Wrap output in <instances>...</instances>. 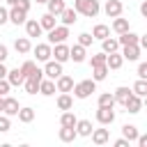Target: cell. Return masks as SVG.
Returning a JSON list of instances; mask_svg holds the SVG:
<instances>
[{
	"label": "cell",
	"instance_id": "obj_39",
	"mask_svg": "<svg viewBox=\"0 0 147 147\" xmlns=\"http://www.w3.org/2000/svg\"><path fill=\"white\" fill-rule=\"evenodd\" d=\"M92 41H94V37H92L90 32H80V34H78V44H80V46L87 48V46H92Z\"/></svg>",
	"mask_w": 147,
	"mask_h": 147
},
{
	"label": "cell",
	"instance_id": "obj_35",
	"mask_svg": "<svg viewBox=\"0 0 147 147\" xmlns=\"http://www.w3.org/2000/svg\"><path fill=\"white\" fill-rule=\"evenodd\" d=\"M76 115L71 113V110H62V115H60V126H76Z\"/></svg>",
	"mask_w": 147,
	"mask_h": 147
},
{
	"label": "cell",
	"instance_id": "obj_32",
	"mask_svg": "<svg viewBox=\"0 0 147 147\" xmlns=\"http://www.w3.org/2000/svg\"><path fill=\"white\" fill-rule=\"evenodd\" d=\"M108 71H110V69H108L106 64H96V67H92V80H96V83H99V80H106Z\"/></svg>",
	"mask_w": 147,
	"mask_h": 147
},
{
	"label": "cell",
	"instance_id": "obj_15",
	"mask_svg": "<svg viewBox=\"0 0 147 147\" xmlns=\"http://www.w3.org/2000/svg\"><path fill=\"white\" fill-rule=\"evenodd\" d=\"M23 25H25V34H28V37H41V32H44L37 18H25Z\"/></svg>",
	"mask_w": 147,
	"mask_h": 147
},
{
	"label": "cell",
	"instance_id": "obj_41",
	"mask_svg": "<svg viewBox=\"0 0 147 147\" xmlns=\"http://www.w3.org/2000/svg\"><path fill=\"white\" fill-rule=\"evenodd\" d=\"M90 64H92V67H96V64H106V53L101 51V53H96V55H92V60H90Z\"/></svg>",
	"mask_w": 147,
	"mask_h": 147
},
{
	"label": "cell",
	"instance_id": "obj_18",
	"mask_svg": "<svg viewBox=\"0 0 147 147\" xmlns=\"http://www.w3.org/2000/svg\"><path fill=\"white\" fill-rule=\"evenodd\" d=\"M57 138H60L62 142H74V140L78 138V133H76V126H60V131H57Z\"/></svg>",
	"mask_w": 147,
	"mask_h": 147
},
{
	"label": "cell",
	"instance_id": "obj_11",
	"mask_svg": "<svg viewBox=\"0 0 147 147\" xmlns=\"http://www.w3.org/2000/svg\"><path fill=\"white\" fill-rule=\"evenodd\" d=\"M122 57H124V60H129V62H136V60H140V46H138V44L122 46Z\"/></svg>",
	"mask_w": 147,
	"mask_h": 147
},
{
	"label": "cell",
	"instance_id": "obj_4",
	"mask_svg": "<svg viewBox=\"0 0 147 147\" xmlns=\"http://www.w3.org/2000/svg\"><path fill=\"white\" fill-rule=\"evenodd\" d=\"M67 37H69V25H55L53 30H48V44L51 46L67 41Z\"/></svg>",
	"mask_w": 147,
	"mask_h": 147
},
{
	"label": "cell",
	"instance_id": "obj_50",
	"mask_svg": "<svg viewBox=\"0 0 147 147\" xmlns=\"http://www.w3.org/2000/svg\"><path fill=\"white\" fill-rule=\"evenodd\" d=\"M5 2H7L9 7H14V5H16V0H5Z\"/></svg>",
	"mask_w": 147,
	"mask_h": 147
},
{
	"label": "cell",
	"instance_id": "obj_20",
	"mask_svg": "<svg viewBox=\"0 0 147 147\" xmlns=\"http://www.w3.org/2000/svg\"><path fill=\"white\" fill-rule=\"evenodd\" d=\"M124 64V57H122V53L119 51H115V53H108L106 55V67L108 69H119Z\"/></svg>",
	"mask_w": 147,
	"mask_h": 147
},
{
	"label": "cell",
	"instance_id": "obj_25",
	"mask_svg": "<svg viewBox=\"0 0 147 147\" xmlns=\"http://www.w3.org/2000/svg\"><path fill=\"white\" fill-rule=\"evenodd\" d=\"M14 48H16V53H30L32 51V44H30V37H18L16 41H14Z\"/></svg>",
	"mask_w": 147,
	"mask_h": 147
},
{
	"label": "cell",
	"instance_id": "obj_37",
	"mask_svg": "<svg viewBox=\"0 0 147 147\" xmlns=\"http://www.w3.org/2000/svg\"><path fill=\"white\" fill-rule=\"evenodd\" d=\"M96 103H99V106H108V108H115V96H113L110 92H103V94H99Z\"/></svg>",
	"mask_w": 147,
	"mask_h": 147
},
{
	"label": "cell",
	"instance_id": "obj_6",
	"mask_svg": "<svg viewBox=\"0 0 147 147\" xmlns=\"http://www.w3.org/2000/svg\"><path fill=\"white\" fill-rule=\"evenodd\" d=\"M96 122L103 124V126L113 124V122H115V110L108 108V106H99V108H96Z\"/></svg>",
	"mask_w": 147,
	"mask_h": 147
},
{
	"label": "cell",
	"instance_id": "obj_36",
	"mask_svg": "<svg viewBox=\"0 0 147 147\" xmlns=\"http://www.w3.org/2000/svg\"><path fill=\"white\" fill-rule=\"evenodd\" d=\"M131 92H133V94H138V96H145V94H147V78H138V80L133 83Z\"/></svg>",
	"mask_w": 147,
	"mask_h": 147
},
{
	"label": "cell",
	"instance_id": "obj_43",
	"mask_svg": "<svg viewBox=\"0 0 147 147\" xmlns=\"http://www.w3.org/2000/svg\"><path fill=\"white\" fill-rule=\"evenodd\" d=\"M136 74H138V78H147V62H140Z\"/></svg>",
	"mask_w": 147,
	"mask_h": 147
},
{
	"label": "cell",
	"instance_id": "obj_21",
	"mask_svg": "<svg viewBox=\"0 0 147 147\" xmlns=\"http://www.w3.org/2000/svg\"><path fill=\"white\" fill-rule=\"evenodd\" d=\"M57 90H55V80H51V78H41V83H39V94H44V96H53Z\"/></svg>",
	"mask_w": 147,
	"mask_h": 147
},
{
	"label": "cell",
	"instance_id": "obj_14",
	"mask_svg": "<svg viewBox=\"0 0 147 147\" xmlns=\"http://www.w3.org/2000/svg\"><path fill=\"white\" fill-rule=\"evenodd\" d=\"M90 136H92V142L99 145V147L106 145V142H110V131H108V129H92Z\"/></svg>",
	"mask_w": 147,
	"mask_h": 147
},
{
	"label": "cell",
	"instance_id": "obj_34",
	"mask_svg": "<svg viewBox=\"0 0 147 147\" xmlns=\"http://www.w3.org/2000/svg\"><path fill=\"white\" fill-rule=\"evenodd\" d=\"M55 18L57 16H53V14H44V16H39V25H41V30H53L55 28Z\"/></svg>",
	"mask_w": 147,
	"mask_h": 147
},
{
	"label": "cell",
	"instance_id": "obj_27",
	"mask_svg": "<svg viewBox=\"0 0 147 147\" xmlns=\"http://www.w3.org/2000/svg\"><path fill=\"white\" fill-rule=\"evenodd\" d=\"M57 108H60V110H71V108H74V99H71L69 92H60V96H57Z\"/></svg>",
	"mask_w": 147,
	"mask_h": 147
},
{
	"label": "cell",
	"instance_id": "obj_30",
	"mask_svg": "<svg viewBox=\"0 0 147 147\" xmlns=\"http://www.w3.org/2000/svg\"><path fill=\"white\" fill-rule=\"evenodd\" d=\"M46 7H48V14L60 16V14H62V9H64L67 5H64V0H46Z\"/></svg>",
	"mask_w": 147,
	"mask_h": 147
},
{
	"label": "cell",
	"instance_id": "obj_13",
	"mask_svg": "<svg viewBox=\"0 0 147 147\" xmlns=\"http://www.w3.org/2000/svg\"><path fill=\"white\" fill-rule=\"evenodd\" d=\"M124 108H126V113H131V115L140 113V110H142V96H138V94H131V96L126 99Z\"/></svg>",
	"mask_w": 147,
	"mask_h": 147
},
{
	"label": "cell",
	"instance_id": "obj_17",
	"mask_svg": "<svg viewBox=\"0 0 147 147\" xmlns=\"http://www.w3.org/2000/svg\"><path fill=\"white\" fill-rule=\"evenodd\" d=\"M7 80H9V85L11 87H18V85H23V80H25V76L21 74V69L16 67V69H7V76H5Z\"/></svg>",
	"mask_w": 147,
	"mask_h": 147
},
{
	"label": "cell",
	"instance_id": "obj_23",
	"mask_svg": "<svg viewBox=\"0 0 147 147\" xmlns=\"http://www.w3.org/2000/svg\"><path fill=\"white\" fill-rule=\"evenodd\" d=\"M131 94H133V92H131V87H126V85H122V87H117V90L113 92V96H115V103H122V106L126 103V99H129Z\"/></svg>",
	"mask_w": 147,
	"mask_h": 147
},
{
	"label": "cell",
	"instance_id": "obj_1",
	"mask_svg": "<svg viewBox=\"0 0 147 147\" xmlns=\"http://www.w3.org/2000/svg\"><path fill=\"white\" fill-rule=\"evenodd\" d=\"M74 9L87 18H94L101 11V5H99V0H74Z\"/></svg>",
	"mask_w": 147,
	"mask_h": 147
},
{
	"label": "cell",
	"instance_id": "obj_44",
	"mask_svg": "<svg viewBox=\"0 0 147 147\" xmlns=\"http://www.w3.org/2000/svg\"><path fill=\"white\" fill-rule=\"evenodd\" d=\"M16 7H21L23 11H30V7H32V0H16Z\"/></svg>",
	"mask_w": 147,
	"mask_h": 147
},
{
	"label": "cell",
	"instance_id": "obj_31",
	"mask_svg": "<svg viewBox=\"0 0 147 147\" xmlns=\"http://www.w3.org/2000/svg\"><path fill=\"white\" fill-rule=\"evenodd\" d=\"M113 30H115L117 34H122V32H126V30H131V25H129V18H122V16H115V21H113Z\"/></svg>",
	"mask_w": 147,
	"mask_h": 147
},
{
	"label": "cell",
	"instance_id": "obj_7",
	"mask_svg": "<svg viewBox=\"0 0 147 147\" xmlns=\"http://www.w3.org/2000/svg\"><path fill=\"white\" fill-rule=\"evenodd\" d=\"M55 48H51V57L53 60H57L60 64H64L67 60H69V46L62 41V44H53Z\"/></svg>",
	"mask_w": 147,
	"mask_h": 147
},
{
	"label": "cell",
	"instance_id": "obj_49",
	"mask_svg": "<svg viewBox=\"0 0 147 147\" xmlns=\"http://www.w3.org/2000/svg\"><path fill=\"white\" fill-rule=\"evenodd\" d=\"M140 14H142V16H147V0L140 5Z\"/></svg>",
	"mask_w": 147,
	"mask_h": 147
},
{
	"label": "cell",
	"instance_id": "obj_47",
	"mask_svg": "<svg viewBox=\"0 0 147 147\" xmlns=\"http://www.w3.org/2000/svg\"><path fill=\"white\" fill-rule=\"evenodd\" d=\"M113 145H115V147H129V140H126V138H117Z\"/></svg>",
	"mask_w": 147,
	"mask_h": 147
},
{
	"label": "cell",
	"instance_id": "obj_33",
	"mask_svg": "<svg viewBox=\"0 0 147 147\" xmlns=\"http://www.w3.org/2000/svg\"><path fill=\"white\" fill-rule=\"evenodd\" d=\"M76 133L78 136H90L92 133V122L90 119H76Z\"/></svg>",
	"mask_w": 147,
	"mask_h": 147
},
{
	"label": "cell",
	"instance_id": "obj_5",
	"mask_svg": "<svg viewBox=\"0 0 147 147\" xmlns=\"http://www.w3.org/2000/svg\"><path fill=\"white\" fill-rule=\"evenodd\" d=\"M41 71H44V76H46V78H51V80H55L60 74H64V71H62V64H60L57 60H46Z\"/></svg>",
	"mask_w": 147,
	"mask_h": 147
},
{
	"label": "cell",
	"instance_id": "obj_48",
	"mask_svg": "<svg viewBox=\"0 0 147 147\" xmlns=\"http://www.w3.org/2000/svg\"><path fill=\"white\" fill-rule=\"evenodd\" d=\"M7 76V67H5V62H0V78H5Z\"/></svg>",
	"mask_w": 147,
	"mask_h": 147
},
{
	"label": "cell",
	"instance_id": "obj_51",
	"mask_svg": "<svg viewBox=\"0 0 147 147\" xmlns=\"http://www.w3.org/2000/svg\"><path fill=\"white\" fill-rule=\"evenodd\" d=\"M37 5H46V0H37Z\"/></svg>",
	"mask_w": 147,
	"mask_h": 147
},
{
	"label": "cell",
	"instance_id": "obj_22",
	"mask_svg": "<svg viewBox=\"0 0 147 147\" xmlns=\"http://www.w3.org/2000/svg\"><path fill=\"white\" fill-rule=\"evenodd\" d=\"M69 60H74V62H85V46L74 44V46L69 48Z\"/></svg>",
	"mask_w": 147,
	"mask_h": 147
},
{
	"label": "cell",
	"instance_id": "obj_12",
	"mask_svg": "<svg viewBox=\"0 0 147 147\" xmlns=\"http://www.w3.org/2000/svg\"><path fill=\"white\" fill-rule=\"evenodd\" d=\"M71 87H74V78H71V76L60 74V76L55 78V90H57V92H71Z\"/></svg>",
	"mask_w": 147,
	"mask_h": 147
},
{
	"label": "cell",
	"instance_id": "obj_40",
	"mask_svg": "<svg viewBox=\"0 0 147 147\" xmlns=\"http://www.w3.org/2000/svg\"><path fill=\"white\" fill-rule=\"evenodd\" d=\"M18 69H21V74H23V76H30V74H32V71L37 69V64H34L32 60H28V62H23V64H21Z\"/></svg>",
	"mask_w": 147,
	"mask_h": 147
},
{
	"label": "cell",
	"instance_id": "obj_9",
	"mask_svg": "<svg viewBox=\"0 0 147 147\" xmlns=\"http://www.w3.org/2000/svg\"><path fill=\"white\" fill-rule=\"evenodd\" d=\"M103 11H106V16H108V18H115V16H122V11H124V5H122L119 0H106V5H103Z\"/></svg>",
	"mask_w": 147,
	"mask_h": 147
},
{
	"label": "cell",
	"instance_id": "obj_10",
	"mask_svg": "<svg viewBox=\"0 0 147 147\" xmlns=\"http://www.w3.org/2000/svg\"><path fill=\"white\" fill-rule=\"evenodd\" d=\"M51 44L46 41V44H37L34 48H32V53H34V57H37V62H46V60H51Z\"/></svg>",
	"mask_w": 147,
	"mask_h": 147
},
{
	"label": "cell",
	"instance_id": "obj_3",
	"mask_svg": "<svg viewBox=\"0 0 147 147\" xmlns=\"http://www.w3.org/2000/svg\"><path fill=\"white\" fill-rule=\"evenodd\" d=\"M41 78H44V71L37 67L30 76H25V80H23V85H25V92L28 94H37L39 92V83H41Z\"/></svg>",
	"mask_w": 147,
	"mask_h": 147
},
{
	"label": "cell",
	"instance_id": "obj_29",
	"mask_svg": "<svg viewBox=\"0 0 147 147\" xmlns=\"http://www.w3.org/2000/svg\"><path fill=\"white\" fill-rule=\"evenodd\" d=\"M122 138H126L129 142H136V138H138V126H136V124H124V126H122Z\"/></svg>",
	"mask_w": 147,
	"mask_h": 147
},
{
	"label": "cell",
	"instance_id": "obj_52",
	"mask_svg": "<svg viewBox=\"0 0 147 147\" xmlns=\"http://www.w3.org/2000/svg\"><path fill=\"white\" fill-rule=\"evenodd\" d=\"M0 113H2V96H0Z\"/></svg>",
	"mask_w": 147,
	"mask_h": 147
},
{
	"label": "cell",
	"instance_id": "obj_24",
	"mask_svg": "<svg viewBox=\"0 0 147 147\" xmlns=\"http://www.w3.org/2000/svg\"><path fill=\"white\" fill-rule=\"evenodd\" d=\"M16 117H18V122H23V124H30V122L34 119V108H30V106H23V108H18Z\"/></svg>",
	"mask_w": 147,
	"mask_h": 147
},
{
	"label": "cell",
	"instance_id": "obj_42",
	"mask_svg": "<svg viewBox=\"0 0 147 147\" xmlns=\"http://www.w3.org/2000/svg\"><path fill=\"white\" fill-rule=\"evenodd\" d=\"M9 90H11V85H9V80H7V78H0V96H5V94H9Z\"/></svg>",
	"mask_w": 147,
	"mask_h": 147
},
{
	"label": "cell",
	"instance_id": "obj_38",
	"mask_svg": "<svg viewBox=\"0 0 147 147\" xmlns=\"http://www.w3.org/2000/svg\"><path fill=\"white\" fill-rule=\"evenodd\" d=\"M9 129H11V119H9V115L0 113V133H7Z\"/></svg>",
	"mask_w": 147,
	"mask_h": 147
},
{
	"label": "cell",
	"instance_id": "obj_28",
	"mask_svg": "<svg viewBox=\"0 0 147 147\" xmlns=\"http://www.w3.org/2000/svg\"><path fill=\"white\" fill-rule=\"evenodd\" d=\"M92 37L101 41V39H106V37H110V28H108L106 23H96V25H94V30H92Z\"/></svg>",
	"mask_w": 147,
	"mask_h": 147
},
{
	"label": "cell",
	"instance_id": "obj_16",
	"mask_svg": "<svg viewBox=\"0 0 147 147\" xmlns=\"http://www.w3.org/2000/svg\"><path fill=\"white\" fill-rule=\"evenodd\" d=\"M60 18H62V25H74L76 21H78V11L74 9V7H64L62 9V14H60Z\"/></svg>",
	"mask_w": 147,
	"mask_h": 147
},
{
	"label": "cell",
	"instance_id": "obj_46",
	"mask_svg": "<svg viewBox=\"0 0 147 147\" xmlns=\"http://www.w3.org/2000/svg\"><path fill=\"white\" fill-rule=\"evenodd\" d=\"M9 57V51H7V46L5 44H0V62H5Z\"/></svg>",
	"mask_w": 147,
	"mask_h": 147
},
{
	"label": "cell",
	"instance_id": "obj_2",
	"mask_svg": "<svg viewBox=\"0 0 147 147\" xmlns=\"http://www.w3.org/2000/svg\"><path fill=\"white\" fill-rule=\"evenodd\" d=\"M71 92H74V96H76V99H87V96H92V92H96V80L87 78V80L74 83Z\"/></svg>",
	"mask_w": 147,
	"mask_h": 147
},
{
	"label": "cell",
	"instance_id": "obj_26",
	"mask_svg": "<svg viewBox=\"0 0 147 147\" xmlns=\"http://www.w3.org/2000/svg\"><path fill=\"white\" fill-rule=\"evenodd\" d=\"M101 48H103L106 55L108 53H115V51H119V41L115 37H106V39H101Z\"/></svg>",
	"mask_w": 147,
	"mask_h": 147
},
{
	"label": "cell",
	"instance_id": "obj_8",
	"mask_svg": "<svg viewBox=\"0 0 147 147\" xmlns=\"http://www.w3.org/2000/svg\"><path fill=\"white\" fill-rule=\"evenodd\" d=\"M18 99H14V96H2V113L5 115H9V117H16V113H18Z\"/></svg>",
	"mask_w": 147,
	"mask_h": 147
},
{
	"label": "cell",
	"instance_id": "obj_45",
	"mask_svg": "<svg viewBox=\"0 0 147 147\" xmlns=\"http://www.w3.org/2000/svg\"><path fill=\"white\" fill-rule=\"evenodd\" d=\"M9 21V9H5V7H0V25H5Z\"/></svg>",
	"mask_w": 147,
	"mask_h": 147
},
{
	"label": "cell",
	"instance_id": "obj_19",
	"mask_svg": "<svg viewBox=\"0 0 147 147\" xmlns=\"http://www.w3.org/2000/svg\"><path fill=\"white\" fill-rule=\"evenodd\" d=\"M25 16H28V11H23V9L16 7V5L9 9V21H11L14 25H23V23H25Z\"/></svg>",
	"mask_w": 147,
	"mask_h": 147
}]
</instances>
